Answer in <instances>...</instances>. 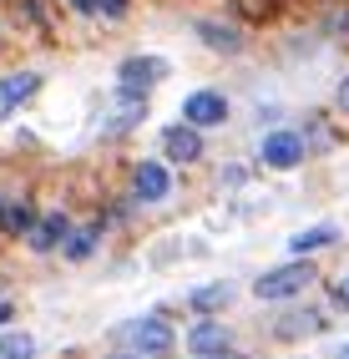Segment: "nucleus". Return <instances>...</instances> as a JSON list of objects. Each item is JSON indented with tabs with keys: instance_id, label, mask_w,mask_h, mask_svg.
Masks as SVG:
<instances>
[{
	"instance_id": "20",
	"label": "nucleus",
	"mask_w": 349,
	"mask_h": 359,
	"mask_svg": "<svg viewBox=\"0 0 349 359\" xmlns=\"http://www.w3.org/2000/svg\"><path fill=\"white\" fill-rule=\"evenodd\" d=\"M334 107L349 116V76H344V81H339V91H334Z\"/></svg>"
},
{
	"instance_id": "12",
	"label": "nucleus",
	"mask_w": 349,
	"mask_h": 359,
	"mask_svg": "<svg viewBox=\"0 0 349 359\" xmlns=\"http://www.w3.org/2000/svg\"><path fill=\"white\" fill-rule=\"evenodd\" d=\"M36 218L41 212L31 198H0V238H26Z\"/></svg>"
},
{
	"instance_id": "3",
	"label": "nucleus",
	"mask_w": 349,
	"mask_h": 359,
	"mask_svg": "<svg viewBox=\"0 0 349 359\" xmlns=\"http://www.w3.org/2000/svg\"><path fill=\"white\" fill-rule=\"evenodd\" d=\"M172 162L167 157H142L132 162V203L137 208H162L172 198Z\"/></svg>"
},
{
	"instance_id": "26",
	"label": "nucleus",
	"mask_w": 349,
	"mask_h": 359,
	"mask_svg": "<svg viewBox=\"0 0 349 359\" xmlns=\"http://www.w3.org/2000/svg\"><path fill=\"white\" fill-rule=\"evenodd\" d=\"M339 359H349V344H344V349H339Z\"/></svg>"
},
{
	"instance_id": "25",
	"label": "nucleus",
	"mask_w": 349,
	"mask_h": 359,
	"mask_svg": "<svg viewBox=\"0 0 349 359\" xmlns=\"http://www.w3.org/2000/svg\"><path fill=\"white\" fill-rule=\"evenodd\" d=\"M107 359H137V354H107Z\"/></svg>"
},
{
	"instance_id": "9",
	"label": "nucleus",
	"mask_w": 349,
	"mask_h": 359,
	"mask_svg": "<svg viewBox=\"0 0 349 359\" xmlns=\"http://www.w3.org/2000/svg\"><path fill=\"white\" fill-rule=\"evenodd\" d=\"M41 91V71H11V76H0V122H11V116L36 102Z\"/></svg>"
},
{
	"instance_id": "11",
	"label": "nucleus",
	"mask_w": 349,
	"mask_h": 359,
	"mask_svg": "<svg viewBox=\"0 0 349 359\" xmlns=\"http://www.w3.org/2000/svg\"><path fill=\"white\" fill-rule=\"evenodd\" d=\"M193 31H198V41L207 46V51H218V56H238V51H243V31L233 26V20H213V15H203Z\"/></svg>"
},
{
	"instance_id": "15",
	"label": "nucleus",
	"mask_w": 349,
	"mask_h": 359,
	"mask_svg": "<svg viewBox=\"0 0 349 359\" xmlns=\"http://www.w3.org/2000/svg\"><path fill=\"white\" fill-rule=\"evenodd\" d=\"M314 329H324V314H319V309H294V314H284V319L273 324L278 339H304V334H314Z\"/></svg>"
},
{
	"instance_id": "1",
	"label": "nucleus",
	"mask_w": 349,
	"mask_h": 359,
	"mask_svg": "<svg viewBox=\"0 0 349 359\" xmlns=\"http://www.w3.org/2000/svg\"><path fill=\"white\" fill-rule=\"evenodd\" d=\"M172 61L167 56H147V51H132L116 61V102H147L157 81H167Z\"/></svg>"
},
{
	"instance_id": "24",
	"label": "nucleus",
	"mask_w": 349,
	"mask_h": 359,
	"mask_svg": "<svg viewBox=\"0 0 349 359\" xmlns=\"http://www.w3.org/2000/svg\"><path fill=\"white\" fill-rule=\"evenodd\" d=\"M218 359H243V354H233V349H228V354H218Z\"/></svg>"
},
{
	"instance_id": "21",
	"label": "nucleus",
	"mask_w": 349,
	"mask_h": 359,
	"mask_svg": "<svg viewBox=\"0 0 349 359\" xmlns=\"http://www.w3.org/2000/svg\"><path fill=\"white\" fill-rule=\"evenodd\" d=\"M334 304H339V309H349V278H339V283H334Z\"/></svg>"
},
{
	"instance_id": "22",
	"label": "nucleus",
	"mask_w": 349,
	"mask_h": 359,
	"mask_svg": "<svg viewBox=\"0 0 349 359\" xmlns=\"http://www.w3.org/2000/svg\"><path fill=\"white\" fill-rule=\"evenodd\" d=\"M71 11L76 15H97V0H71Z\"/></svg>"
},
{
	"instance_id": "19",
	"label": "nucleus",
	"mask_w": 349,
	"mask_h": 359,
	"mask_svg": "<svg viewBox=\"0 0 349 359\" xmlns=\"http://www.w3.org/2000/svg\"><path fill=\"white\" fill-rule=\"evenodd\" d=\"M127 11H132V0H97L102 20H127Z\"/></svg>"
},
{
	"instance_id": "17",
	"label": "nucleus",
	"mask_w": 349,
	"mask_h": 359,
	"mask_svg": "<svg viewBox=\"0 0 349 359\" xmlns=\"http://www.w3.org/2000/svg\"><path fill=\"white\" fill-rule=\"evenodd\" d=\"M0 359H36V334L31 329H6L0 334Z\"/></svg>"
},
{
	"instance_id": "14",
	"label": "nucleus",
	"mask_w": 349,
	"mask_h": 359,
	"mask_svg": "<svg viewBox=\"0 0 349 359\" xmlns=\"http://www.w3.org/2000/svg\"><path fill=\"white\" fill-rule=\"evenodd\" d=\"M102 233H107V223H86V228H71V233H66V243H61V258H66V263H86L91 253H97Z\"/></svg>"
},
{
	"instance_id": "6",
	"label": "nucleus",
	"mask_w": 349,
	"mask_h": 359,
	"mask_svg": "<svg viewBox=\"0 0 349 359\" xmlns=\"http://www.w3.org/2000/svg\"><path fill=\"white\" fill-rule=\"evenodd\" d=\"M228 116H233V102L223 97V91H213V86H198V91L182 97V122H193V127H203V132L228 127Z\"/></svg>"
},
{
	"instance_id": "7",
	"label": "nucleus",
	"mask_w": 349,
	"mask_h": 359,
	"mask_svg": "<svg viewBox=\"0 0 349 359\" xmlns=\"http://www.w3.org/2000/svg\"><path fill=\"white\" fill-rule=\"evenodd\" d=\"M76 223H71V212L66 208H46L41 218L31 223V233H26V248L41 258V253H61V243H66V233H71Z\"/></svg>"
},
{
	"instance_id": "5",
	"label": "nucleus",
	"mask_w": 349,
	"mask_h": 359,
	"mask_svg": "<svg viewBox=\"0 0 349 359\" xmlns=\"http://www.w3.org/2000/svg\"><path fill=\"white\" fill-rule=\"evenodd\" d=\"M157 142H162V157H167L172 167H198L203 162V152H207V142H203V127H193V122H167L157 132Z\"/></svg>"
},
{
	"instance_id": "10",
	"label": "nucleus",
	"mask_w": 349,
	"mask_h": 359,
	"mask_svg": "<svg viewBox=\"0 0 349 359\" xmlns=\"http://www.w3.org/2000/svg\"><path fill=\"white\" fill-rule=\"evenodd\" d=\"M233 349V334L218 324V319H203L198 314V324L188 329V354L193 359H218V354H228Z\"/></svg>"
},
{
	"instance_id": "8",
	"label": "nucleus",
	"mask_w": 349,
	"mask_h": 359,
	"mask_svg": "<svg viewBox=\"0 0 349 359\" xmlns=\"http://www.w3.org/2000/svg\"><path fill=\"white\" fill-rule=\"evenodd\" d=\"M122 334V344H132L137 354H167L172 349V329H167V319H132V324H122L116 329Z\"/></svg>"
},
{
	"instance_id": "2",
	"label": "nucleus",
	"mask_w": 349,
	"mask_h": 359,
	"mask_svg": "<svg viewBox=\"0 0 349 359\" xmlns=\"http://www.w3.org/2000/svg\"><path fill=\"white\" fill-rule=\"evenodd\" d=\"M319 283V269L309 258H289V263H278V269H268V273H259L253 278V299H264V304H289V299H299L304 289H314Z\"/></svg>"
},
{
	"instance_id": "13",
	"label": "nucleus",
	"mask_w": 349,
	"mask_h": 359,
	"mask_svg": "<svg viewBox=\"0 0 349 359\" xmlns=\"http://www.w3.org/2000/svg\"><path fill=\"white\" fill-rule=\"evenodd\" d=\"M334 243H339V223H314V228L289 238V253L294 258H314L319 248H334Z\"/></svg>"
},
{
	"instance_id": "16",
	"label": "nucleus",
	"mask_w": 349,
	"mask_h": 359,
	"mask_svg": "<svg viewBox=\"0 0 349 359\" xmlns=\"http://www.w3.org/2000/svg\"><path fill=\"white\" fill-rule=\"evenodd\" d=\"M147 122V102H116V111L107 116V132H132V127H142Z\"/></svg>"
},
{
	"instance_id": "4",
	"label": "nucleus",
	"mask_w": 349,
	"mask_h": 359,
	"mask_svg": "<svg viewBox=\"0 0 349 359\" xmlns=\"http://www.w3.org/2000/svg\"><path fill=\"white\" fill-rule=\"evenodd\" d=\"M304 157H309V137L299 127H273L259 142V162L273 172H294V167H304Z\"/></svg>"
},
{
	"instance_id": "18",
	"label": "nucleus",
	"mask_w": 349,
	"mask_h": 359,
	"mask_svg": "<svg viewBox=\"0 0 349 359\" xmlns=\"http://www.w3.org/2000/svg\"><path fill=\"white\" fill-rule=\"evenodd\" d=\"M223 304H233V283H207V289L193 294V309H198V314H218Z\"/></svg>"
},
{
	"instance_id": "23",
	"label": "nucleus",
	"mask_w": 349,
	"mask_h": 359,
	"mask_svg": "<svg viewBox=\"0 0 349 359\" xmlns=\"http://www.w3.org/2000/svg\"><path fill=\"white\" fill-rule=\"evenodd\" d=\"M0 324H11V304H0Z\"/></svg>"
}]
</instances>
